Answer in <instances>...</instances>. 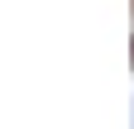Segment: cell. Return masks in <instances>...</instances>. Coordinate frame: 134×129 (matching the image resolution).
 <instances>
[{
  "mask_svg": "<svg viewBox=\"0 0 134 129\" xmlns=\"http://www.w3.org/2000/svg\"><path fill=\"white\" fill-rule=\"evenodd\" d=\"M129 57H134V38H129Z\"/></svg>",
  "mask_w": 134,
  "mask_h": 129,
  "instance_id": "6da1fadb",
  "label": "cell"
}]
</instances>
